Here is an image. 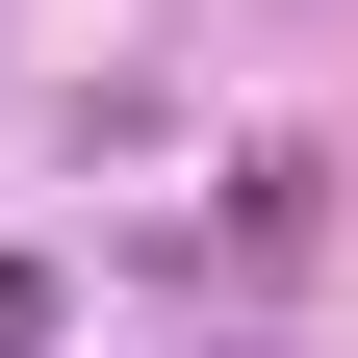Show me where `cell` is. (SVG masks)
<instances>
[{
	"mask_svg": "<svg viewBox=\"0 0 358 358\" xmlns=\"http://www.w3.org/2000/svg\"><path fill=\"white\" fill-rule=\"evenodd\" d=\"M26 333H52V282H0V358H26Z\"/></svg>",
	"mask_w": 358,
	"mask_h": 358,
	"instance_id": "1",
	"label": "cell"
}]
</instances>
